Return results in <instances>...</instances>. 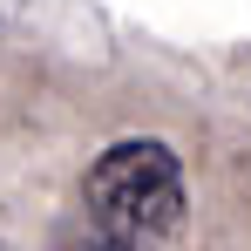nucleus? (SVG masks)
Returning <instances> with one entry per match:
<instances>
[{
	"mask_svg": "<svg viewBox=\"0 0 251 251\" xmlns=\"http://www.w3.org/2000/svg\"><path fill=\"white\" fill-rule=\"evenodd\" d=\"M54 251H123V245H116V238H102V231H88L82 217H75V224L61 231V245H54Z\"/></svg>",
	"mask_w": 251,
	"mask_h": 251,
	"instance_id": "2",
	"label": "nucleus"
},
{
	"mask_svg": "<svg viewBox=\"0 0 251 251\" xmlns=\"http://www.w3.org/2000/svg\"><path fill=\"white\" fill-rule=\"evenodd\" d=\"M82 217L88 231L116 238L123 251H170L183 231V163L163 136H123L109 143L82 183Z\"/></svg>",
	"mask_w": 251,
	"mask_h": 251,
	"instance_id": "1",
	"label": "nucleus"
}]
</instances>
